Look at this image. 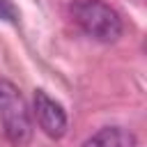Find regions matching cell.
<instances>
[{
  "label": "cell",
  "instance_id": "obj_1",
  "mask_svg": "<svg viewBox=\"0 0 147 147\" xmlns=\"http://www.w3.org/2000/svg\"><path fill=\"white\" fill-rule=\"evenodd\" d=\"M69 14L87 37L101 44H113L124 32L119 11L103 0H71Z\"/></svg>",
  "mask_w": 147,
  "mask_h": 147
},
{
  "label": "cell",
  "instance_id": "obj_2",
  "mask_svg": "<svg viewBox=\"0 0 147 147\" xmlns=\"http://www.w3.org/2000/svg\"><path fill=\"white\" fill-rule=\"evenodd\" d=\"M0 122L14 147H25L32 140V117L28 103L18 87L7 78H0Z\"/></svg>",
  "mask_w": 147,
  "mask_h": 147
},
{
  "label": "cell",
  "instance_id": "obj_3",
  "mask_svg": "<svg viewBox=\"0 0 147 147\" xmlns=\"http://www.w3.org/2000/svg\"><path fill=\"white\" fill-rule=\"evenodd\" d=\"M34 117H37L39 129L48 138L60 140L67 133V126H69L67 110L62 108L60 101H55L53 96H48L44 90H37L34 92Z\"/></svg>",
  "mask_w": 147,
  "mask_h": 147
},
{
  "label": "cell",
  "instance_id": "obj_4",
  "mask_svg": "<svg viewBox=\"0 0 147 147\" xmlns=\"http://www.w3.org/2000/svg\"><path fill=\"white\" fill-rule=\"evenodd\" d=\"M138 140L133 131L124 126H103L96 133H92L80 147H136Z\"/></svg>",
  "mask_w": 147,
  "mask_h": 147
},
{
  "label": "cell",
  "instance_id": "obj_5",
  "mask_svg": "<svg viewBox=\"0 0 147 147\" xmlns=\"http://www.w3.org/2000/svg\"><path fill=\"white\" fill-rule=\"evenodd\" d=\"M0 21L18 23V9L11 0H0Z\"/></svg>",
  "mask_w": 147,
  "mask_h": 147
}]
</instances>
